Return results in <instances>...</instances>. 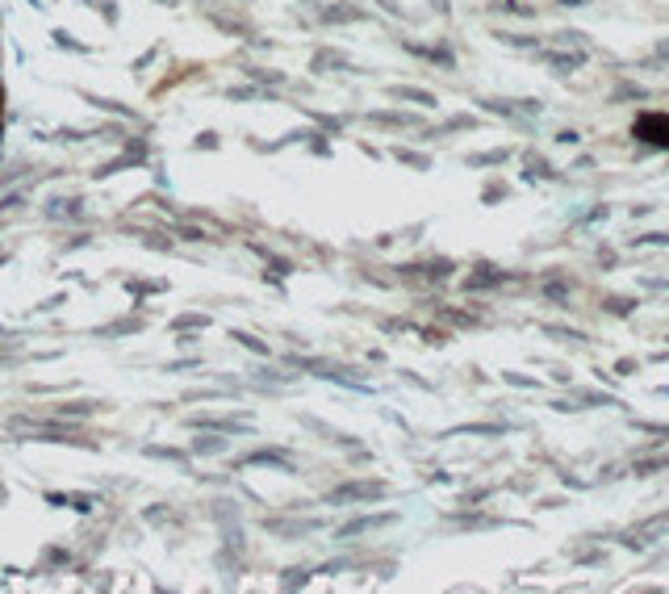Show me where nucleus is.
I'll return each mask as SVG.
<instances>
[{"instance_id":"2","label":"nucleus","mask_w":669,"mask_h":594,"mask_svg":"<svg viewBox=\"0 0 669 594\" xmlns=\"http://www.w3.org/2000/svg\"><path fill=\"white\" fill-rule=\"evenodd\" d=\"M657 469H669V457H653V460H640V464H636L640 477H648V473H657Z\"/></svg>"},{"instance_id":"1","label":"nucleus","mask_w":669,"mask_h":594,"mask_svg":"<svg viewBox=\"0 0 669 594\" xmlns=\"http://www.w3.org/2000/svg\"><path fill=\"white\" fill-rule=\"evenodd\" d=\"M636 138H644V142H653V147H669V118L665 113H644L640 122H636Z\"/></svg>"},{"instance_id":"3","label":"nucleus","mask_w":669,"mask_h":594,"mask_svg":"<svg viewBox=\"0 0 669 594\" xmlns=\"http://www.w3.org/2000/svg\"><path fill=\"white\" fill-rule=\"evenodd\" d=\"M661 55H669V42H665V46H661Z\"/></svg>"}]
</instances>
